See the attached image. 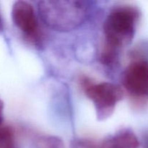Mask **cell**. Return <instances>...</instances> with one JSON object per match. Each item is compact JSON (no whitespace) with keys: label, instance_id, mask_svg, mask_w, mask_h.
Here are the masks:
<instances>
[{"label":"cell","instance_id":"obj_1","mask_svg":"<svg viewBox=\"0 0 148 148\" xmlns=\"http://www.w3.org/2000/svg\"><path fill=\"white\" fill-rule=\"evenodd\" d=\"M39 17L51 30L70 32L80 27L86 20L88 8L84 1L45 0L38 3Z\"/></svg>","mask_w":148,"mask_h":148},{"label":"cell","instance_id":"obj_2","mask_svg":"<svg viewBox=\"0 0 148 148\" xmlns=\"http://www.w3.org/2000/svg\"><path fill=\"white\" fill-rule=\"evenodd\" d=\"M141 13L133 5H119L110 11L103 23L105 44L117 49L131 44Z\"/></svg>","mask_w":148,"mask_h":148},{"label":"cell","instance_id":"obj_3","mask_svg":"<svg viewBox=\"0 0 148 148\" xmlns=\"http://www.w3.org/2000/svg\"><path fill=\"white\" fill-rule=\"evenodd\" d=\"M80 85L86 96L93 103L97 119L104 121L109 118L116 106L124 97V92L119 85L111 82L95 83L90 78L82 77Z\"/></svg>","mask_w":148,"mask_h":148},{"label":"cell","instance_id":"obj_4","mask_svg":"<svg viewBox=\"0 0 148 148\" xmlns=\"http://www.w3.org/2000/svg\"><path fill=\"white\" fill-rule=\"evenodd\" d=\"M12 20L23 38L36 47L43 44V33L33 6L25 1L14 3L11 12Z\"/></svg>","mask_w":148,"mask_h":148},{"label":"cell","instance_id":"obj_5","mask_svg":"<svg viewBox=\"0 0 148 148\" xmlns=\"http://www.w3.org/2000/svg\"><path fill=\"white\" fill-rule=\"evenodd\" d=\"M122 85L136 101H148V61L134 60L122 75Z\"/></svg>","mask_w":148,"mask_h":148},{"label":"cell","instance_id":"obj_6","mask_svg":"<svg viewBox=\"0 0 148 148\" xmlns=\"http://www.w3.org/2000/svg\"><path fill=\"white\" fill-rule=\"evenodd\" d=\"M140 143L134 132L122 129L100 143H95V148H138Z\"/></svg>","mask_w":148,"mask_h":148},{"label":"cell","instance_id":"obj_7","mask_svg":"<svg viewBox=\"0 0 148 148\" xmlns=\"http://www.w3.org/2000/svg\"><path fill=\"white\" fill-rule=\"evenodd\" d=\"M120 53L121 50L104 43L100 56L101 63L110 69L116 68L119 64Z\"/></svg>","mask_w":148,"mask_h":148},{"label":"cell","instance_id":"obj_8","mask_svg":"<svg viewBox=\"0 0 148 148\" xmlns=\"http://www.w3.org/2000/svg\"><path fill=\"white\" fill-rule=\"evenodd\" d=\"M0 148H17L14 132L11 127H0Z\"/></svg>","mask_w":148,"mask_h":148},{"label":"cell","instance_id":"obj_9","mask_svg":"<svg viewBox=\"0 0 148 148\" xmlns=\"http://www.w3.org/2000/svg\"><path fill=\"white\" fill-rule=\"evenodd\" d=\"M63 143L60 139L53 137H43L38 140L40 148H63Z\"/></svg>","mask_w":148,"mask_h":148},{"label":"cell","instance_id":"obj_10","mask_svg":"<svg viewBox=\"0 0 148 148\" xmlns=\"http://www.w3.org/2000/svg\"><path fill=\"white\" fill-rule=\"evenodd\" d=\"M142 144L143 148H148V129L145 130L142 134Z\"/></svg>","mask_w":148,"mask_h":148},{"label":"cell","instance_id":"obj_11","mask_svg":"<svg viewBox=\"0 0 148 148\" xmlns=\"http://www.w3.org/2000/svg\"><path fill=\"white\" fill-rule=\"evenodd\" d=\"M3 110H4V103L0 99V127L3 121Z\"/></svg>","mask_w":148,"mask_h":148},{"label":"cell","instance_id":"obj_12","mask_svg":"<svg viewBox=\"0 0 148 148\" xmlns=\"http://www.w3.org/2000/svg\"><path fill=\"white\" fill-rule=\"evenodd\" d=\"M4 28V26H3V21H2V17H1V14H0V32H1Z\"/></svg>","mask_w":148,"mask_h":148}]
</instances>
